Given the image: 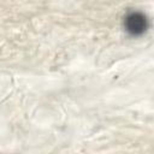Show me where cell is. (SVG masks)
<instances>
[{"instance_id":"cell-1","label":"cell","mask_w":154,"mask_h":154,"mask_svg":"<svg viewBox=\"0 0 154 154\" xmlns=\"http://www.w3.org/2000/svg\"><path fill=\"white\" fill-rule=\"evenodd\" d=\"M124 26L129 34L137 36V35H142L147 30L148 20H147V17L142 12L134 11L126 14L124 19Z\"/></svg>"}]
</instances>
